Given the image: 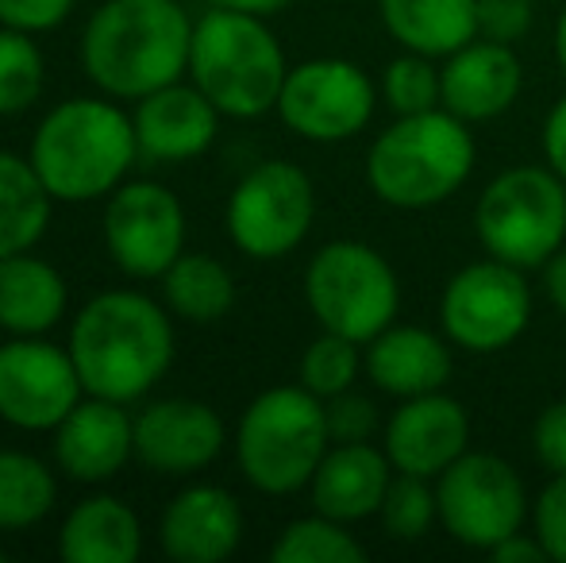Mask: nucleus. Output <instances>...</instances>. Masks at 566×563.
Masks as SVG:
<instances>
[{
	"label": "nucleus",
	"instance_id": "2f4dec72",
	"mask_svg": "<svg viewBox=\"0 0 566 563\" xmlns=\"http://www.w3.org/2000/svg\"><path fill=\"white\" fill-rule=\"evenodd\" d=\"M381 93H386L389 108L397 116H412V113H432L443 108V85H440V70L432 66L428 54H401L386 66L381 77Z\"/></svg>",
	"mask_w": 566,
	"mask_h": 563
},
{
	"label": "nucleus",
	"instance_id": "393cba45",
	"mask_svg": "<svg viewBox=\"0 0 566 563\" xmlns=\"http://www.w3.org/2000/svg\"><path fill=\"white\" fill-rule=\"evenodd\" d=\"M139 521L116 498H90L62 525V556L70 563H135Z\"/></svg>",
	"mask_w": 566,
	"mask_h": 563
},
{
	"label": "nucleus",
	"instance_id": "79ce46f5",
	"mask_svg": "<svg viewBox=\"0 0 566 563\" xmlns=\"http://www.w3.org/2000/svg\"><path fill=\"white\" fill-rule=\"evenodd\" d=\"M290 0H217V8H231V12H247V15H274Z\"/></svg>",
	"mask_w": 566,
	"mask_h": 563
},
{
	"label": "nucleus",
	"instance_id": "a19ab883",
	"mask_svg": "<svg viewBox=\"0 0 566 563\" xmlns=\"http://www.w3.org/2000/svg\"><path fill=\"white\" fill-rule=\"evenodd\" d=\"M544 290L552 298V305L566 316V248H559L544 263Z\"/></svg>",
	"mask_w": 566,
	"mask_h": 563
},
{
	"label": "nucleus",
	"instance_id": "4be33fe9",
	"mask_svg": "<svg viewBox=\"0 0 566 563\" xmlns=\"http://www.w3.org/2000/svg\"><path fill=\"white\" fill-rule=\"evenodd\" d=\"M366 375L394 398L443 390L451 378V347L436 332L417 324H389L366 344Z\"/></svg>",
	"mask_w": 566,
	"mask_h": 563
},
{
	"label": "nucleus",
	"instance_id": "2eb2a0df",
	"mask_svg": "<svg viewBox=\"0 0 566 563\" xmlns=\"http://www.w3.org/2000/svg\"><path fill=\"white\" fill-rule=\"evenodd\" d=\"M470 444V417L462 402L443 390L405 398L386 425V456L394 471L440 479Z\"/></svg>",
	"mask_w": 566,
	"mask_h": 563
},
{
	"label": "nucleus",
	"instance_id": "473e14b6",
	"mask_svg": "<svg viewBox=\"0 0 566 563\" xmlns=\"http://www.w3.org/2000/svg\"><path fill=\"white\" fill-rule=\"evenodd\" d=\"M358 375V344L336 332H324L313 340L301 359V386L313 390L316 398H336V394L350 390Z\"/></svg>",
	"mask_w": 566,
	"mask_h": 563
},
{
	"label": "nucleus",
	"instance_id": "f704fd0d",
	"mask_svg": "<svg viewBox=\"0 0 566 563\" xmlns=\"http://www.w3.org/2000/svg\"><path fill=\"white\" fill-rule=\"evenodd\" d=\"M532 28V0H478V39L509 43L524 39Z\"/></svg>",
	"mask_w": 566,
	"mask_h": 563
},
{
	"label": "nucleus",
	"instance_id": "c9c22d12",
	"mask_svg": "<svg viewBox=\"0 0 566 563\" xmlns=\"http://www.w3.org/2000/svg\"><path fill=\"white\" fill-rule=\"evenodd\" d=\"M536 536L547 549V560L566 563V475H555L536 502Z\"/></svg>",
	"mask_w": 566,
	"mask_h": 563
},
{
	"label": "nucleus",
	"instance_id": "4468645a",
	"mask_svg": "<svg viewBox=\"0 0 566 563\" xmlns=\"http://www.w3.org/2000/svg\"><path fill=\"white\" fill-rule=\"evenodd\" d=\"M82 375L74 355L43 340L0 347V417L20 428H54L77 406Z\"/></svg>",
	"mask_w": 566,
	"mask_h": 563
},
{
	"label": "nucleus",
	"instance_id": "a211bd4d",
	"mask_svg": "<svg viewBox=\"0 0 566 563\" xmlns=\"http://www.w3.org/2000/svg\"><path fill=\"white\" fill-rule=\"evenodd\" d=\"M217 113L220 108L197 85L186 90V85L174 82L147 93L132 121L139 155L150 158V163L197 158L212 143V136H217Z\"/></svg>",
	"mask_w": 566,
	"mask_h": 563
},
{
	"label": "nucleus",
	"instance_id": "58836bf2",
	"mask_svg": "<svg viewBox=\"0 0 566 563\" xmlns=\"http://www.w3.org/2000/svg\"><path fill=\"white\" fill-rule=\"evenodd\" d=\"M544 158L555 174L566 181V97L547 113L544 124Z\"/></svg>",
	"mask_w": 566,
	"mask_h": 563
},
{
	"label": "nucleus",
	"instance_id": "c756f323",
	"mask_svg": "<svg viewBox=\"0 0 566 563\" xmlns=\"http://www.w3.org/2000/svg\"><path fill=\"white\" fill-rule=\"evenodd\" d=\"M43 93V54L28 31H0V113H23Z\"/></svg>",
	"mask_w": 566,
	"mask_h": 563
},
{
	"label": "nucleus",
	"instance_id": "6e6552de",
	"mask_svg": "<svg viewBox=\"0 0 566 563\" xmlns=\"http://www.w3.org/2000/svg\"><path fill=\"white\" fill-rule=\"evenodd\" d=\"M305 298L324 332L370 344L386 332L401 305L397 274L370 243L336 240L313 256L305 271Z\"/></svg>",
	"mask_w": 566,
	"mask_h": 563
},
{
	"label": "nucleus",
	"instance_id": "f3484780",
	"mask_svg": "<svg viewBox=\"0 0 566 563\" xmlns=\"http://www.w3.org/2000/svg\"><path fill=\"white\" fill-rule=\"evenodd\" d=\"M440 85L443 108L459 121L478 124L513 108V101L521 97L524 70L509 43L470 39L467 46L448 54V66L440 70Z\"/></svg>",
	"mask_w": 566,
	"mask_h": 563
},
{
	"label": "nucleus",
	"instance_id": "ea45409f",
	"mask_svg": "<svg viewBox=\"0 0 566 563\" xmlns=\"http://www.w3.org/2000/svg\"><path fill=\"white\" fill-rule=\"evenodd\" d=\"M490 556L497 563H544L547 549L539 544V536L532 541V536H524V533H513V536H505L497 549H490Z\"/></svg>",
	"mask_w": 566,
	"mask_h": 563
},
{
	"label": "nucleus",
	"instance_id": "412c9836",
	"mask_svg": "<svg viewBox=\"0 0 566 563\" xmlns=\"http://www.w3.org/2000/svg\"><path fill=\"white\" fill-rule=\"evenodd\" d=\"M135 451V425L119 409V402L93 398L77 402L59 425L54 436V456H59L62 471H70L82 482L113 479L124 467V459Z\"/></svg>",
	"mask_w": 566,
	"mask_h": 563
},
{
	"label": "nucleus",
	"instance_id": "a878e982",
	"mask_svg": "<svg viewBox=\"0 0 566 563\" xmlns=\"http://www.w3.org/2000/svg\"><path fill=\"white\" fill-rule=\"evenodd\" d=\"M51 217V189L35 166L0 150V259L20 256L43 236Z\"/></svg>",
	"mask_w": 566,
	"mask_h": 563
},
{
	"label": "nucleus",
	"instance_id": "cd10ccee",
	"mask_svg": "<svg viewBox=\"0 0 566 563\" xmlns=\"http://www.w3.org/2000/svg\"><path fill=\"white\" fill-rule=\"evenodd\" d=\"M54 505V475L23 451H0V529L35 525Z\"/></svg>",
	"mask_w": 566,
	"mask_h": 563
},
{
	"label": "nucleus",
	"instance_id": "7ed1b4c3",
	"mask_svg": "<svg viewBox=\"0 0 566 563\" xmlns=\"http://www.w3.org/2000/svg\"><path fill=\"white\" fill-rule=\"evenodd\" d=\"M474 136L448 108L397 116L366 155V181L394 209H432L470 178Z\"/></svg>",
	"mask_w": 566,
	"mask_h": 563
},
{
	"label": "nucleus",
	"instance_id": "f8f14e48",
	"mask_svg": "<svg viewBox=\"0 0 566 563\" xmlns=\"http://www.w3.org/2000/svg\"><path fill=\"white\" fill-rule=\"evenodd\" d=\"M285 128L316 143L350 139L374 116V82L347 59H316L290 70L277 97Z\"/></svg>",
	"mask_w": 566,
	"mask_h": 563
},
{
	"label": "nucleus",
	"instance_id": "4c0bfd02",
	"mask_svg": "<svg viewBox=\"0 0 566 563\" xmlns=\"http://www.w3.org/2000/svg\"><path fill=\"white\" fill-rule=\"evenodd\" d=\"M74 0H0V20L20 31H46L66 20Z\"/></svg>",
	"mask_w": 566,
	"mask_h": 563
},
{
	"label": "nucleus",
	"instance_id": "9b49d317",
	"mask_svg": "<svg viewBox=\"0 0 566 563\" xmlns=\"http://www.w3.org/2000/svg\"><path fill=\"white\" fill-rule=\"evenodd\" d=\"M313 181L293 163H262L228 201V232L251 259H282L313 228Z\"/></svg>",
	"mask_w": 566,
	"mask_h": 563
},
{
	"label": "nucleus",
	"instance_id": "f257e3e1",
	"mask_svg": "<svg viewBox=\"0 0 566 563\" xmlns=\"http://www.w3.org/2000/svg\"><path fill=\"white\" fill-rule=\"evenodd\" d=\"M70 355L93 398L135 402L170 367L174 332L143 293H101L74 321Z\"/></svg>",
	"mask_w": 566,
	"mask_h": 563
},
{
	"label": "nucleus",
	"instance_id": "b1692460",
	"mask_svg": "<svg viewBox=\"0 0 566 563\" xmlns=\"http://www.w3.org/2000/svg\"><path fill=\"white\" fill-rule=\"evenodd\" d=\"M66 309V285L51 263L31 256L0 259V324L20 336L46 332Z\"/></svg>",
	"mask_w": 566,
	"mask_h": 563
},
{
	"label": "nucleus",
	"instance_id": "c85d7f7f",
	"mask_svg": "<svg viewBox=\"0 0 566 563\" xmlns=\"http://www.w3.org/2000/svg\"><path fill=\"white\" fill-rule=\"evenodd\" d=\"M274 563H363L366 549L343 529V521H332L324 513L301 518L285 529L270 549Z\"/></svg>",
	"mask_w": 566,
	"mask_h": 563
},
{
	"label": "nucleus",
	"instance_id": "39448f33",
	"mask_svg": "<svg viewBox=\"0 0 566 563\" xmlns=\"http://www.w3.org/2000/svg\"><path fill=\"white\" fill-rule=\"evenodd\" d=\"M189 74L220 113L247 121L277 105L290 70L262 15L217 8L193 28Z\"/></svg>",
	"mask_w": 566,
	"mask_h": 563
},
{
	"label": "nucleus",
	"instance_id": "9d476101",
	"mask_svg": "<svg viewBox=\"0 0 566 563\" xmlns=\"http://www.w3.org/2000/svg\"><path fill=\"white\" fill-rule=\"evenodd\" d=\"M532 321V290L524 271L501 259L462 267L443 285L440 324L451 344L474 355H493L524 336Z\"/></svg>",
	"mask_w": 566,
	"mask_h": 563
},
{
	"label": "nucleus",
	"instance_id": "e433bc0d",
	"mask_svg": "<svg viewBox=\"0 0 566 563\" xmlns=\"http://www.w3.org/2000/svg\"><path fill=\"white\" fill-rule=\"evenodd\" d=\"M532 448L536 459L552 475H566V402H552L532 425Z\"/></svg>",
	"mask_w": 566,
	"mask_h": 563
},
{
	"label": "nucleus",
	"instance_id": "20e7f679",
	"mask_svg": "<svg viewBox=\"0 0 566 563\" xmlns=\"http://www.w3.org/2000/svg\"><path fill=\"white\" fill-rule=\"evenodd\" d=\"M135 155V124L105 101H66L46 116L31 143V166L59 201L108 194Z\"/></svg>",
	"mask_w": 566,
	"mask_h": 563
},
{
	"label": "nucleus",
	"instance_id": "423d86ee",
	"mask_svg": "<svg viewBox=\"0 0 566 563\" xmlns=\"http://www.w3.org/2000/svg\"><path fill=\"white\" fill-rule=\"evenodd\" d=\"M328 444L324 402L305 386H274L239 421V467L262 494H293L313 482Z\"/></svg>",
	"mask_w": 566,
	"mask_h": 563
},
{
	"label": "nucleus",
	"instance_id": "6ab92c4d",
	"mask_svg": "<svg viewBox=\"0 0 566 563\" xmlns=\"http://www.w3.org/2000/svg\"><path fill=\"white\" fill-rule=\"evenodd\" d=\"M389 482H394L389 456L374 448L370 440H363V444H336V448L324 451L308 487H313L316 513L350 525V521L381 513Z\"/></svg>",
	"mask_w": 566,
	"mask_h": 563
},
{
	"label": "nucleus",
	"instance_id": "1a4fd4ad",
	"mask_svg": "<svg viewBox=\"0 0 566 563\" xmlns=\"http://www.w3.org/2000/svg\"><path fill=\"white\" fill-rule=\"evenodd\" d=\"M436 502L443 529L478 552L497 549L505 536L521 533L528 518V490L521 475L490 451H462L440 475Z\"/></svg>",
	"mask_w": 566,
	"mask_h": 563
},
{
	"label": "nucleus",
	"instance_id": "bb28decb",
	"mask_svg": "<svg viewBox=\"0 0 566 563\" xmlns=\"http://www.w3.org/2000/svg\"><path fill=\"white\" fill-rule=\"evenodd\" d=\"M163 282L174 313L197 324L220 321L235 301L231 274L224 271V263L209 256H178V263L163 274Z\"/></svg>",
	"mask_w": 566,
	"mask_h": 563
},
{
	"label": "nucleus",
	"instance_id": "f03ea898",
	"mask_svg": "<svg viewBox=\"0 0 566 563\" xmlns=\"http://www.w3.org/2000/svg\"><path fill=\"white\" fill-rule=\"evenodd\" d=\"M193 28L174 0H108L85 28L82 59L113 97H147L189 66Z\"/></svg>",
	"mask_w": 566,
	"mask_h": 563
},
{
	"label": "nucleus",
	"instance_id": "37998d69",
	"mask_svg": "<svg viewBox=\"0 0 566 563\" xmlns=\"http://www.w3.org/2000/svg\"><path fill=\"white\" fill-rule=\"evenodd\" d=\"M555 59H559L563 74H566V8L559 15V28H555Z\"/></svg>",
	"mask_w": 566,
	"mask_h": 563
},
{
	"label": "nucleus",
	"instance_id": "dca6fc26",
	"mask_svg": "<svg viewBox=\"0 0 566 563\" xmlns=\"http://www.w3.org/2000/svg\"><path fill=\"white\" fill-rule=\"evenodd\" d=\"M224 448V421L205 402H158L135 421V456L163 475L209 467Z\"/></svg>",
	"mask_w": 566,
	"mask_h": 563
},
{
	"label": "nucleus",
	"instance_id": "ddd939ff",
	"mask_svg": "<svg viewBox=\"0 0 566 563\" xmlns=\"http://www.w3.org/2000/svg\"><path fill=\"white\" fill-rule=\"evenodd\" d=\"M105 240L113 259L132 279H158L181 256L186 212L170 189L155 181H135L108 201Z\"/></svg>",
	"mask_w": 566,
	"mask_h": 563
},
{
	"label": "nucleus",
	"instance_id": "5701e85b",
	"mask_svg": "<svg viewBox=\"0 0 566 563\" xmlns=\"http://www.w3.org/2000/svg\"><path fill=\"white\" fill-rule=\"evenodd\" d=\"M381 23L405 51L448 59L478 39V0H381Z\"/></svg>",
	"mask_w": 566,
	"mask_h": 563
},
{
	"label": "nucleus",
	"instance_id": "0eeeda50",
	"mask_svg": "<svg viewBox=\"0 0 566 563\" xmlns=\"http://www.w3.org/2000/svg\"><path fill=\"white\" fill-rule=\"evenodd\" d=\"M474 228L485 256L521 271L544 267L566 243V181L552 166H513L482 189Z\"/></svg>",
	"mask_w": 566,
	"mask_h": 563
},
{
	"label": "nucleus",
	"instance_id": "72a5a7b5",
	"mask_svg": "<svg viewBox=\"0 0 566 563\" xmlns=\"http://www.w3.org/2000/svg\"><path fill=\"white\" fill-rule=\"evenodd\" d=\"M324 417H328L332 444H363L378 432V406L370 398H363V394L343 390L336 398H328Z\"/></svg>",
	"mask_w": 566,
	"mask_h": 563
},
{
	"label": "nucleus",
	"instance_id": "c03bdc74",
	"mask_svg": "<svg viewBox=\"0 0 566 563\" xmlns=\"http://www.w3.org/2000/svg\"><path fill=\"white\" fill-rule=\"evenodd\" d=\"M0 560H4V552H0Z\"/></svg>",
	"mask_w": 566,
	"mask_h": 563
},
{
	"label": "nucleus",
	"instance_id": "aec40b11",
	"mask_svg": "<svg viewBox=\"0 0 566 563\" xmlns=\"http://www.w3.org/2000/svg\"><path fill=\"white\" fill-rule=\"evenodd\" d=\"M243 513L220 487H189L163 518V549L178 563H220L239 549Z\"/></svg>",
	"mask_w": 566,
	"mask_h": 563
},
{
	"label": "nucleus",
	"instance_id": "7c9ffc66",
	"mask_svg": "<svg viewBox=\"0 0 566 563\" xmlns=\"http://www.w3.org/2000/svg\"><path fill=\"white\" fill-rule=\"evenodd\" d=\"M436 518H440V502H436V490L428 487V479L394 471L386 502H381V525H386V533L394 541H420L436 525Z\"/></svg>",
	"mask_w": 566,
	"mask_h": 563
}]
</instances>
